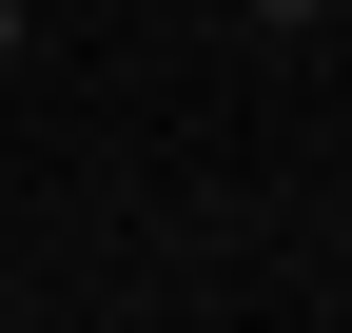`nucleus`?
I'll return each mask as SVG.
<instances>
[{
	"label": "nucleus",
	"instance_id": "obj_1",
	"mask_svg": "<svg viewBox=\"0 0 352 333\" xmlns=\"http://www.w3.org/2000/svg\"><path fill=\"white\" fill-rule=\"evenodd\" d=\"M0 59H20V0H0Z\"/></svg>",
	"mask_w": 352,
	"mask_h": 333
},
{
	"label": "nucleus",
	"instance_id": "obj_2",
	"mask_svg": "<svg viewBox=\"0 0 352 333\" xmlns=\"http://www.w3.org/2000/svg\"><path fill=\"white\" fill-rule=\"evenodd\" d=\"M254 20H314V0H254Z\"/></svg>",
	"mask_w": 352,
	"mask_h": 333
}]
</instances>
